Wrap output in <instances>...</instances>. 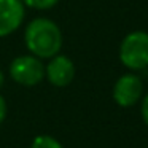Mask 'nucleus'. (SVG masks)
I'll return each instance as SVG.
<instances>
[{"instance_id":"f257e3e1","label":"nucleus","mask_w":148,"mask_h":148,"mask_svg":"<svg viewBox=\"0 0 148 148\" xmlns=\"http://www.w3.org/2000/svg\"><path fill=\"white\" fill-rule=\"evenodd\" d=\"M24 42L30 54L40 59H51L61 51L62 34L54 21L48 18H35L24 30Z\"/></svg>"},{"instance_id":"f03ea898","label":"nucleus","mask_w":148,"mask_h":148,"mask_svg":"<svg viewBox=\"0 0 148 148\" xmlns=\"http://www.w3.org/2000/svg\"><path fill=\"white\" fill-rule=\"evenodd\" d=\"M119 61L131 70L148 67V32L134 30L123 38L119 45Z\"/></svg>"},{"instance_id":"7ed1b4c3","label":"nucleus","mask_w":148,"mask_h":148,"mask_svg":"<svg viewBox=\"0 0 148 148\" xmlns=\"http://www.w3.org/2000/svg\"><path fill=\"white\" fill-rule=\"evenodd\" d=\"M10 77L23 86H35L45 78V65L34 54L18 56L10 64Z\"/></svg>"},{"instance_id":"20e7f679","label":"nucleus","mask_w":148,"mask_h":148,"mask_svg":"<svg viewBox=\"0 0 148 148\" xmlns=\"http://www.w3.org/2000/svg\"><path fill=\"white\" fill-rule=\"evenodd\" d=\"M143 83L135 73H124L116 80L113 86V99L119 107H132L140 100Z\"/></svg>"},{"instance_id":"39448f33","label":"nucleus","mask_w":148,"mask_h":148,"mask_svg":"<svg viewBox=\"0 0 148 148\" xmlns=\"http://www.w3.org/2000/svg\"><path fill=\"white\" fill-rule=\"evenodd\" d=\"M24 16L26 10L23 0H0V38L19 29Z\"/></svg>"},{"instance_id":"423d86ee","label":"nucleus","mask_w":148,"mask_h":148,"mask_svg":"<svg viewBox=\"0 0 148 148\" xmlns=\"http://www.w3.org/2000/svg\"><path fill=\"white\" fill-rule=\"evenodd\" d=\"M45 77L53 86L64 88L72 83L75 77V65L70 58L64 54H56L49 59L48 65L45 67Z\"/></svg>"},{"instance_id":"0eeeda50","label":"nucleus","mask_w":148,"mask_h":148,"mask_svg":"<svg viewBox=\"0 0 148 148\" xmlns=\"http://www.w3.org/2000/svg\"><path fill=\"white\" fill-rule=\"evenodd\" d=\"M30 148H64L61 145V142L56 140L51 135H37L32 140Z\"/></svg>"},{"instance_id":"6e6552de","label":"nucleus","mask_w":148,"mask_h":148,"mask_svg":"<svg viewBox=\"0 0 148 148\" xmlns=\"http://www.w3.org/2000/svg\"><path fill=\"white\" fill-rule=\"evenodd\" d=\"M59 0H23L26 7H30L34 10H49L53 8Z\"/></svg>"},{"instance_id":"1a4fd4ad","label":"nucleus","mask_w":148,"mask_h":148,"mask_svg":"<svg viewBox=\"0 0 148 148\" xmlns=\"http://www.w3.org/2000/svg\"><path fill=\"white\" fill-rule=\"evenodd\" d=\"M140 113H142V118H143V123L148 126V94L143 97V100H142Z\"/></svg>"},{"instance_id":"9d476101","label":"nucleus","mask_w":148,"mask_h":148,"mask_svg":"<svg viewBox=\"0 0 148 148\" xmlns=\"http://www.w3.org/2000/svg\"><path fill=\"white\" fill-rule=\"evenodd\" d=\"M5 116H7V102H5V97L0 94V124L5 121Z\"/></svg>"},{"instance_id":"9b49d317","label":"nucleus","mask_w":148,"mask_h":148,"mask_svg":"<svg viewBox=\"0 0 148 148\" xmlns=\"http://www.w3.org/2000/svg\"><path fill=\"white\" fill-rule=\"evenodd\" d=\"M2 84H3V73L0 70V88H2Z\"/></svg>"}]
</instances>
